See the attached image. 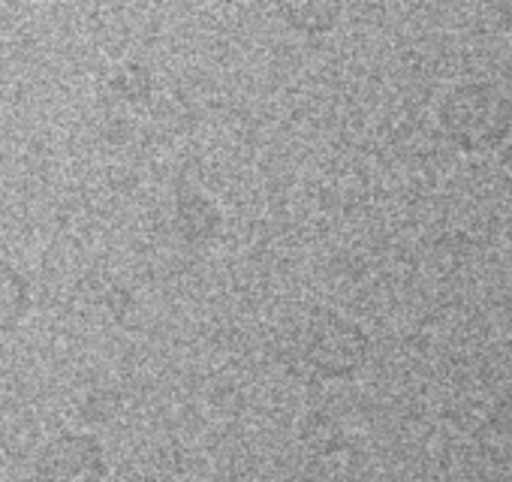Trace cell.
Masks as SVG:
<instances>
[{
	"label": "cell",
	"instance_id": "cell-2",
	"mask_svg": "<svg viewBox=\"0 0 512 482\" xmlns=\"http://www.w3.org/2000/svg\"><path fill=\"white\" fill-rule=\"evenodd\" d=\"M37 473L43 482H103L106 455L91 434H61L40 452Z\"/></svg>",
	"mask_w": 512,
	"mask_h": 482
},
{
	"label": "cell",
	"instance_id": "cell-6",
	"mask_svg": "<svg viewBox=\"0 0 512 482\" xmlns=\"http://www.w3.org/2000/svg\"><path fill=\"white\" fill-rule=\"evenodd\" d=\"M281 13L290 22V28L308 31V34L329 31L335 25V19H338V7L335 4H314V0H302V4H287Z\"/></svg>",
	"mask_w": 512,
	"mask_h": 482
},
{
	"label": "cell",
	"instance_id": "cell-7",
	"mask_svg": "<svg viewBox=\"0 0 512 482\" xmlns=\"http://www.w3.org/2000/svg\"><path fill=\"white\" fill-rule=\"evenodd\" d=\"M115 88H118V94H124L127 100H139V97L148 94L151 76H148L142 67H124V70L115 76Z\"/></svg>",
	"mask_w": 512,
	"mask_h": 482
},
{
	"label": "cell",
	"instance_id": "cell-5",
	"mask_svg": "<svg viewBox=\"0 0 512 482\" xmlns=\"http://www.w3.org/2000/svg\"><path fill=\"white\" fill-rule=\"evenodd\" d=\"M31 308V290L25 275L10 266L0 263V335L13 332Z\"/></svg>",
	"mask_w": 512,
	"mask_h": 482
},
{
	"label": "cell",
	"instance_id": "cell-4",
	"mask_svg": "<svg viewBox=\"0 0 512 482\" xmlns=\"http://www.w3.org/2000/svg\"><path fill=\"white\" fill-rule=\"evenodd\" d=\"M175 217L178 226L187 238H211L220 226V211L217 205L196 193V190H181L175 199Z\"/></svg>",
	"mask_w": 512,
	"mask_h": 482
},
{
	"label": "cell",
	"instance_id": "cell-1",
	"mask_svg": "<svg viewBox=\"0 0 512 482\" xmlns=\"http://www.w3.org/2000/svg\"><path fill=\"white\" fill-rule=\"evenodd\" d=\"M443 127L461 148H491L512 127V100L494 85L467 82L446 97Z\"/></svg>",
	"mask_w": 512,
	"mask_h": 482
},
{
	"label": "cell",
	"instance_id": "cell-3",
	"mask_svg": "<svg viewBox=\"0 0 512 482\" xmlns=\"http://www.w3.org/2000/svg\"><path fill=\"white\" fill-rule=\"evenodd\" d=\"M362 356H365V335L353 323L335 314H323L320 320H314L308 332V362L320 374L344 377L359 368Z\"/></svg>",
	"mask_w": 512,
	"mask_h": 482
}]
</instances>
